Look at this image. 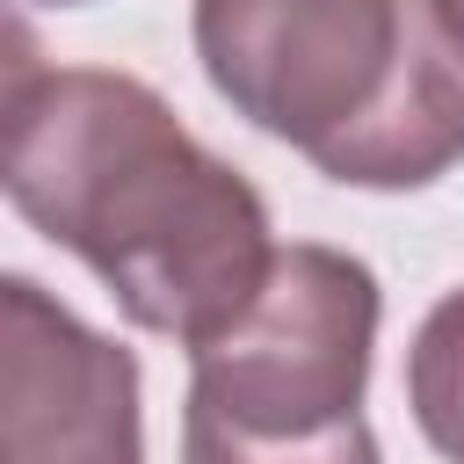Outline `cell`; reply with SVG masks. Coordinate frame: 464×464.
I'll list each match as a JSON object with an SVG mask.
<instances>
[{"mask_svg": "<svg viewBox=\"0 0 464 464\" xmlns=\"http://www.w3.org/2000/svg\"><path fill=\"white\" fill-rule=\"evenodd\" d=\"M7 203L94 268L145 334L203 348L276 268L261 188L196 145L160 87L109 65H7L0 102Z\"/></svg>", "mask_w": 464, "mask_h": 464, "instance_id": "obj_1", "label": "cell"}, {"mask_svg": "<svg viewBox=\"0 0 464 464\" xmlns=\"http://www.w3.org/2000/svg\"><path fill=\"white\" fill-rule=\"evenodd\" d=\"M377 319L384 297L370 261L290 239L261 297L225 334L188 348V406L239 435H326L362 413Z\"/></svg>", "mask_w": 464, "mask_h": 464, "instance_id": "obj_2", "label": "cell"}, {"mask_svg": "<svg viewBox=\"0 0 464 464\" xmlns=\"http://www.w3.org/2000/svg\"><path fill=\"white\" fill-rule=\"evenodd\" d=\"M413 22L420 0H196L188 36L232 116L319 160L384 109Z\"/></svg>", "mask_w": 464, "mask_h": 464, "instance_id": "obj_3", "label": "cell"}, {"mask_svg": "<svg viewBox=\"0 0 464 464\" xmlns=\"http://www.w3.org/2000/svg\"><path fill=\"white\" fill-rule=\"evenodd\" d=\"M0 464H145L138 355L44 283H0Z\"/></svg>", "mask_w": 464, "mask_h": 464, "instance_id": "obj_4", "label": "cell"}, {"mask_svg": "<svg viewBox=\"0 0 464 464\" xmlns=\"http://www.w3.org/2000/svg\"><path fill=\"white\" fill-rule=\"evenodd\" d=\"M464 160V44L442 29L435 0H420L406 65L384 94V109L348 130L312 167L348 188H428Z\"/></svg>", "mask_w": 464, "mask_h": 464, "instance_id": "obj_5", "label": "cell"}, {"mask_svg": "<svg viewBox=\"0 0 464 464\" xmlns=\"http://www.w3.org/2000/svg\"><path fill=\"white\" fill-rule=\"evenodd\" d=\"M406 406L435 442V457L464 464V290L435 297V312L420 319L406 348Z\"/></svg>", "mask_w": 464, "mask_h": 464, "instance_id": "obj_6", "label": "cell"}, {"mask_svg": "<svg viewBox=\"0 0 464 464\" xmlns=\"http://www.w3.org/2000/svg\"><path fill=\"white\" fill-rule=\"evenodd\" d=\"M181 464H384L370 420H341L326 435H239L203 406H181Z\"/></svg>", "mask_w": 464, "mask_h": 464, "instance_id": "obj_7", "label": "cell"}, {"mask_svg": "<svg viewBox=\"0 0 464 464\" xmlns=\"http://www.w3.org/2000/svg\"><path fill=\"white\" fill-rule=\"evenodd\" d=\"M435 14H442V29L464 44V0H435Z\"/></svg>", "mask_w": 464, "mask_h": 464, "instance_id": "obj_8", "label": "cell"}, {"mask_svg": "<svg viewBox=\"0 0 464 464\" xmlns=\"http://www.w3.org/2000/svg\"><path fill=\"white\" fill-rule=\"evenodd\" d=\"M36 7H87V0H36Z\"/></svg>", "mask_w": 464, "mask_h": 464, "instance_id": "obj_9", "label": "cell"}]
</instances>
